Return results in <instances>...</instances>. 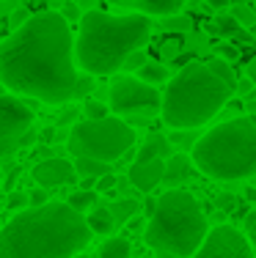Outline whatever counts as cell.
<instances>
[{"instance_id":"1","label":"cell","mask_w":256,"mask_h":258,"mask_svg":"<svg viewBox=\"0 0 256 258\" xmlns=\"http://www.w3.org/2000/svg\"><path fill=\"white\" fill-rule=\"evenodd\" d=\"M75 36L61 11H39L0 44V83L20 96L64 104L77 96Z\"/></svg>"},{"instance_id":"2","label":"cell","mask_w":256,"mask_h":258,"mask_svg":"<svg viewBox=\"0 0 256 258\" xmlns=\"http://www.w3.org/2000/svg\"><path fill=\"white\" fill-rule=\"evenodd\" d=\"M91 242L85 217L69 204L20 209L0 228V258H72Z\"/></svg>"},{"instance_id":"3","label":"cell","mask_w":256,"mask_h":258,"mask_svg":"<svg viewBox=\"0 0 256 258\" xmlns=\"http://www.w3.org/2000/svg\"><path fill=\"white\" fill-rule=\"evenodd\" d=\"M151 36L146 14H108L85 11L75 39V63L91 77L113 75L124 66L127 55L143 50Z\"/></svg>"},{"instance_id":"4","label":"cell","mask_w":256,"mask_h":258,"mask_svg":"<svg viewBox=\"0 0 256 258\" xmlns=\"http://www.w3.org/2000/svg\"><path fill=\"white\" fill-rule=\"evenodd\" d=\"M231 96L234 88L223 83L210 66L190 60L168 80L160 115L171 129H198L210 124Z\"/></svg>"},{"instance_id":"5","label":"cell","mask_w":256,"mask_h":258,"mask_svg":"<svg viewBox=\"0 0 256 258\" xmlns=\"http://www.w3.org/2000/svg\"><path fill=\"white\" fill-rule=\"evenodd\" d=\"M207 231L210 225L198 201L187 189L174 187L157 198L143 239L157 258H193Z\"/></svg>"},{"instance_id":"6","label":"cell","mask_w":256,"mask_h":258,"mask_svg":"<svg viewBox=\"0 0 256 258\" xmlns=\"http://www.w3.org/2000/svg\"><path fill=\"white\" fill-rule=\"evenodd\" d=\"M193 165L218 181L256 173V115H242L204 132L193 146Z\"/></svg>"},{"instance_id":"7","label":"cell","mask_w":256,"mask_h":258,"mask_svg":"<svg viewBox=\"0 0 256 258\" xmlns=\"http://www.w3.org/2000/svg\"><path fill=\"white\" fill-rule=\"evenodd\" d=\"M135 146V129L127 121L108 115V118H83L72 126L69 132V151L85 159H96V162L113 165L121 159L127 151Z\"/></svg>"},{"instance_id":"8","label":"cell","mask_w":256,"mask_h":258,"mask_svg":"<svg viewBox=\"0 0 256 258\" xmlns=\"http://www.w3.org/2000/svg\"><path fill=\"white\" fill-rule=\"evenodd\" d=\"M111 104L108 107L113 110L116 115H157L163 107V94L155 88V85H146L143 80L124 75L116 77L111 85V94H108Z\"/></svg>"},{"instance_id":"9","label":"cell","mask_w":256,"mask_h":258,"mask_svg":"<svg viewBox=\"0 0 256 258\" xmlns=\"http://www.w3.org/2000/svg\"><path fill=\"white\" fill-rule=\"evenodd\" d=\"M33 110L20 96H0V159L14 157L22 146L33 140Z\"/></svg>"},{"instance_id":"10","label":"cell","mask_w":256,"mask_h":258,"mask_svg":"<svg viewBox=\"0 0 256 258\" xmlns=\"http://www.w3.org/2000/svg\"><path fill=\"white\" fill-rule=\"evenodd\" d=\"M193 258H256L248 236L237 231L234 225H215L207 231L201 247Z\"/></svg>"},{"instance_id":"11","label":"cell","mask_w":256,"mask_h":258,"mask_svg":"<svg viewBox=\"0 0 256 258\" xmlns=\"http://www.w3.org/2000/svg\"><path fill=\"white\" fill-rule=\"evenodd\" d=\"M33 181L39 184L41 189H53V187H64V184H72L77 179V170L75 162L64 157H50V159H41V162L33 165Z\"/></svg>"},{"instance_id":"12","label":"cell","mask_w":256,"mask_h":258,"mask_svg":"<svg viewBox=\"0 0 256 258\" xmlns=\"http://www.w3.org/2000/svg\"><path fill=\"white\" fill-rule=\"evenodd\" d=\"M166 173V159H146V162H132L130 165V184L141 192H151L157 184H163Z\"/></svg>"},{"instance_id":"13","label":"cell","mask_w":256,"mask_h":258,"mask_svg":"<svg viewBox=\"0 0 256 258\" xmlns=\"http://www.w3.org/2000/svg\"><path fill=\"white\" fill-rule=\"evenodd\" d=\"M108 3L146 17H171V14H179L185 0H108Z\"/></svg>"},{"instance_id":"14","label":"cell","mask_w":256,"mask_h":258,"mask_svg":"<svg viewBox=\"0 0 256 258\" xmlns=\"http://www.w3.org/2000/svg\"><path fill=\"white\" fill-rule=\"evenodd\" d=\"M190 168H193V159L185 157V154H171L166 159V173H163V184L168 189H174L176 184H182L190 176Z\"/></svg>"},{"instance_id":"15","label":"cell","mask_w":256,"mask_h":258,"mask_svg":"<svg viewBox=\"0 0 256 258\" xmlns=\"http://www.w3.org/2000/svg\"><path fill=\"white\" fill-rule=\"evenodd\" d=\"M171 157V143L166 135H149L141 151L135 154V162H146V159H168Z\"/></svg>"},{"instance_id":"16","label":"cell","mask_w":256,"mask_h":258,"mask_svg":"<svg viewBox=\"0 0 256 258\" xmlns=\"http://www.w3.org/2000/svg\"><path fill=\"white\" fill-rule=\"evenodd\" d=\"M85 225L91 228V233H99V236H111L113 228H116V220L111 214L108 206H94L85 217Z\"/></svg>"},{"instance_id":"17","label":"cell","mask_w":256,"mask_h":258,"mask_svg":"<svg viewBox=\"0 0 256 258\" xmlns=\"http://www.w3.org/2000/svg\"><path fill=\"white\" fill-rule=\"evenodd\" d=\"M132 253V244L127 242L124 236H113V239H105L99 244V258H130Z\"/></svg>"},{"instance_id":"18","label":"cell","mask_w":256,"mask_h":258,"mask_svg":"<svg viewBox=\"0 0 256 258\" xmlns=\"http://www.w3.org/2000/svg\"><path fill=\"white\" fill-rule=\"evenodd\" d=\"M138 80H143L146 85H160L168 80V69L166 63H157V60H146V63L138 69Z\"/></svg>"},{"instance_id":"19","label":"cell","mask_w":256,"mask_h":258,"mask_svg":"<svg viewBox=\"0 0 256 258\" xmlns=\"http://www.w3.org/2000/svg\"><path fill=\"white\" fill-rule=\"evenodd\" d=\"M75 170L83 176V179H99V176L111 173V165H108V162H96V159L77 157V162H75Z\"/></svg>"},{"instance_id":"20","label":"cell","mask_w":256,"mask_h":258,"mask_svg":"<svg viewBox=\"0 0 256 258\" xmlns=\"http://www.w3.org/2000/svg\"><path fill=\"white\" fill-rule=\"evenodd\" d=\"M96 189H77V192H72L69 198H66V204H69L72 209H75L77 214H85V212H91L96 204Z\"/></svg>"},{"instance_id":"21","label":"cell","mask_w":256,"mask_h":258,"mask_svg":"<svg viewBox=\"0 0 256 258\" xmlns=\"http://www.w3.org/2000/svg\"><path fill=\"white\" fill-rule=\"evenodd\" d=\"M108 209H111L116 225H119V223H127L130 217H135V212H138V201H116V204H113V206H108Z\"/></svg>"},{"instance_id":"22","label":"cell","mask_w":256,"mask_h":258,"mask_svg":"<svg viewBox=\"0 0 256 258\" xmlns=\"http://www.w3.org/2000/svg\"><path fill=\"white\" fill-rule=\"evenodd\" d=\"M207 66H210V69L215 72V75L221 77V80H223V83H226V85H231V88H234L237 77H234V66H231L229 60H223V58H218V55H215V58H212V60H210V63H207Z\"/></svg>"},{"instance_id":"23","label":"cell","mask_w":256,"mask_h":258,"mask_svg":"<svg viewBox=\"0 0 256 258\" xmlns=\"http://www.w3.org/2000/svg\"><path fill=\"white\" fill-rule=\"evenodd\" d=\"M83 115H85V118H91V121L108 118V115H111V107H108V104H102V102H96V99H85Z\"/></svg>"},{"instance_id":"24","label":"cell","mask_w":256,"mask_h":258,"mask_svg":"<svg viewBox=\"0 0 256 258\" xmlns=\"http://www.w3.org/2000/svg\"><path fill=\"white\" fill-rule=\"evenodd\" d=\"M196 140H198V135L193 132V129H176V132H171L168 135V143L171 146H185V149H193L196 146Z\"/></svg>"},{"instance_id":"25","label":"cell","mask_w":256,"mask_h":258,"mask_svg":"<svg viewBox=\"0 0 256 258\" xmlns=\"http://www.w3.org/2000/svg\"><path fill=\"white\" fill-rule=\"evenodd\" d=\"M231 17L240 22V28H253L256 25V9H251V6H234Z\"/></svg>"},{"instance_id":"26","label":"cell","mask_w":256,"mask_h":258,"mask_svg":"<svg viewBox=\"0 0 256 258\" xmlns=\"http://www.w3.org/2000/svg\"><path fill=\"white\" fill-rule=\"evenodd\" d=\"M215 28L221 30L223 36H234L237 30H240V22H237V20H234V17H231V14H221V17H218V20H215Z\"/></svg>"},{"instance_id":"27","label":"cell","mask_w":256,"mask_h":258,"mask_svg":"<svg viewBox=\"0 0 256 258\" xmlns=\"http://www.w3.org/2000/svg\"><path fill=\"white\" fill-rule=\"evenodd\" d=\"M163 28L166 30H190L193 22L187 20V17H182V14H171V17L163 20Z\"/></svg>"},{"instance_id":"28","label":"cell","mask_w":256,"mask_h":258,"mask_svg":"<svg viewBox=\"0 0 256 258\" xmlns=\"http://www.w3.org/2000/svg\"><path fill=\"white\" fill-rule=\"evenodd\" d=\"M146 60H149V58H146V52H143V50H135V52L127 55V60H124V66H121V69H127V72H138V69H141V66L146 63Z\"/></svg>"},{"instance_id":"29","label":"cell","mask_w":256,"mask_h":258,"mask_svg":"<svg viewBox=\"0 0 256 258\" xmlns=\"http://www.w3.org/2000/svg\"><path fill=\"white\" fill-rule=\"evenodd\" d=\"M245 236H248V242L253 247V255H256V209L248 212V217H245Z\"/></svg>"},{"instance_id":"30","label":"cell","mask_w":256,"mask_h":258,"mask_svg":"<svg viewBox=\"0 0 256 258\" xmlns=\"http://www.w3.org/2000/svg\"><path fill=\"white\" fill-rule=\"evenodd\" d=\"M113 187H116V173L111 170V173H105V176H99L96 179V192H113Z\"/></svg>"},{"instance_id":"31","label":"cell","mask_w":256,"mask_h":258,"mask_svg":"<svg viewBox=\"0 0 256 258\" xmlns=\"http://www.w3.org/2000/svg\"><path fill=\"white\" fill-rule=\"evenodd\" d=\"M253 88H256V85H253L248 77H240V80L234 83V96H251Z\"/></svg>"},{"instance_id":"32","label":"cell","mask_w":256,"mask_h":258,"mask_svg":"<svg viewBox=\"0 0 256 258\" xmlns=\"http://www.w3.org/2000/svg\"><path fill=\"white\" fill-rule=\"evenodd\" d=\"M218 58H223V60H229V63H234V60L240 58V50H237L234 44H221V47H218Z\"/></svg>"},{"instance_id":"33","label":"cell","mask_w":256,"mask_h":258,"mask_svg":"<svg viewBox=\"0 0 256 258\" xmlns=\"http://www.w3.org/2000/svg\"><path fill=\"white\" fill-rule=\"evenodd\" d=\"M44 204H50L47 201V189H33V192H28V206H44Z\"/></svg>"},{"instance_id":"34","label":"cell","mask_w":256,"mask_h":258,"mask_svg":"<svg viewBox=\"0 0 256 258\" xmlns=\"http://www.w3.org/2000/svg\"><path fill=\"white\" fill-rule=\"evenodd\" d=\"M9 206H11V209H17V212H20V209H28V195L14 192V195L9 198Z\"/></svg>"},{"instance_id":"35","label":"cell","mask_w":256,"mask_h":258,"mask_svg":"<svg viewBox=\"0 0 256 258\" xmlns=\"http://www.w3.org/2000/svg\"><path fill=\"white\" fill-rule=\"evenodd\" d=\"M231 39H234V41H240V44H245V47H248V44H253V36L248 33V30H242V28L237 30V33L231 36Z\"/></svg>"},{"instance_id":"36","label":"cell","mask_w":256,"mask_h":258,"mask_svg":"<svg viewBox=\"0 0 256 258\" xmlns=\"http://www.w3.org/2000/svg\"><path fill=\"white\" fill-rule=\"evenodd\" d=\"M218 206H221V209H234L237 206L234 195H221V198H218Z\"/></svg>"},{"instance_id":"37","label":"cell","mask_w":256,"mask_h":258,"mask_svg":"<svg viewBox=\"0 0 256 258\" xmlns=\"http://www.w3.org/2000/svg\"><path fill=\"white\" fill-rule=\"evenodd\" d=\"M245 77L256 85V58H253V60H248V66H245Z\"/></svg>"},{"instance_id":"38","label":"cell","mask_w":256,"mask_h":258,"mask_svg":"<svg viewBox=\"0 0 256 258\" xmlns=\"http://www.w3.org/2000/svg\"><path fill=\"white\" fill-rule=\"evenodd\" d=\"M229 3H231V0H210V6H212V9H218V11L229 9Z\"/></svg>"},{"instance_id":"39","label":"cell","mask_w":256,"mask_h":258,"mask_svg":"<svg viewBox=\"0 0 256 258\" xmlns=\"http://www.w3.org/2000/svg\"><path fill=\"white\" fill-rule=\"evenodd\" d=\"M163 58H176V47L174 44H166V47H163Z\"/></svg>"},{"instance_id":"40","label":"cell","mask_w":256,"mask_h":258,"mask_svg":"<svg viewBox=\"0 0 256 258\" xmlns=\"http://www.w3.org/2000/svg\"><path fill=\"white\" fill-rule=\"evenodd\" d=\"M245 110H248V115H256V99H248L245 102Z\"/></svg>"},{"instance_id":"41","label":"cell","mask_w":256,"mask_h":258,"mask_svg":"<svg viewBox=\"0 0 256 258\" xmlns=\"http://www.w3.org/2000/svg\"><path fill=\"white\" fill-rule=\"evenodd\" d=\"M248 201H256V189H248V195H245Z\"/></svg>"},{"instance_id":"42","label":"cell","mask_w":256,"mask_h":258,"mask_svg":"<svg viewBox=\"0 0 256 258\" xmlns=\"http://www.w3.org/2000/svg\"><path fill=\"white\" fill-rule=\"evenodd\" d=\"M72 258H88V255H85V253H75V255H72Z\"/></svg>"},{"instance_id":"43","label":"cell","mask_w":256,"mask_h":258,"mask_svg":"<svg viewBox=\"0 0 256 258\" xmlns=\"http://www.w3.org/2000/svg\"><path fill=\"white\" fill-rule=\"evenodd\" d=\"M3 94H6V85H3V83H0V96H3Z\"/></svg>"},{"instance_id":"44","label":"cell","mask_w":256,"mask_h":258,"mask_svg":"<svg viewBox=\"0 0 256 258\" xmlns=\"http://www.w3.org/2000/svg\"><path fill=\"white\" fill-rule=\"evenodd\" d=\"M253 9H256V6H253Z\"/></svg>"}]
</instances>
